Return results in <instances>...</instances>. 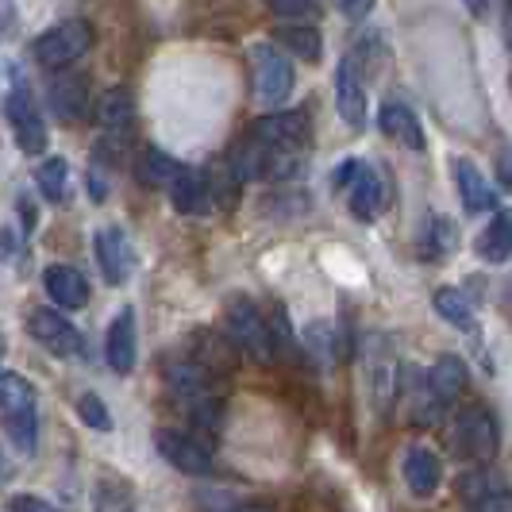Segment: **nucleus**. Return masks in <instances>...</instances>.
<instances>
[{"instance_id": "obj_1", "label": "nucleus", "mask_w": 512, "mask_h": 512, "mask_svg": "<svg viewBox=\"0 0 512 512\" xmlns=\"http://www.w3.org/2000/svg\"><path fill=\"white\" fill-rule=\"evenodd\" d=\"M166 385L174 393V401L181 405V412L197 424L216 432L220 416H224V393L216 385V374H208L205 366H197L193 359H178L166 366Z\"/></svg>"}, {"instance_id": "obj_2", "label": "nucleus", "mask_w": 512, "mask_h": 512, "mask_svg": "<svg viewBox=\"0 0 512 512\" xmlns=\"http://www.w3.org/2000/svg\"><path fill=\"white\" fill-rule=\"evenodd\" d=\"M0 420L20 455H35V443H39L35 385L20 374H0Z\"/></svg>"}, {"instance_id": "obj_3", "label": "nucleus", "mask_w": 512, "mask_h": 512, "mask_svg": "<svg viewBox=\"0 0 512 512\" xmlns=\"http://www.w3.org/2000/svg\"><path fill=\"white\" fill-rule=\"evenodd\" d=\"M224 332H228L224 339H228L231 347H239L247 359H255V362L278 359L274 328L262 320V312H258L251 301H243V297L228 301V308H224Z\"/></svg>"}, {"instance_id": "obj_4", "label": "nucleus", "mask_w": 512, "mask_h": 512, "mask_svg": "<svg viewBox=\"0 0 512 512\" xmlns=\"http://www.w3.org/2000/svg\"><path fill=\"white\" fill-rule=\"evenodd\" d=\"M89 47H93V27L85 24V20H62V24H54L51 31H43V35L35 39V58H39L47 70L62 74V70H70Z\"/></svg>"}, {"instance_id": "obj_5", "label": "nucleus", "mask_w": 512, "mask_h": 512, "mask_svg": "<svg viewBox=\"0 0 512 512\" xmlns=\"http://www.w3.org/2000/svg\"><path fill=\"white\" fill-rule=\"evenodd\" d=\"M251 89H255V97L266 108H274V104H282L289 97L293 66H289V58L278 47H270V43L251 47Z\"/></svg>"}, {"instance_id": "obj_6", "label": "nucleus", "mask_w": 512, "mask_h": 512, "mask_svg": "<svg viewBox=\"0 0 512 512\" xmlns=\"http://www.w3.org/2000/svg\"><path fill=\"white\" fill-rule=\"evenodd\" d=\"M451 447L459 459L470 462H489L497 455V420L493 412L474 405V409L459 412L455 420V432H451Z\"/></svg>"}, {"instance_id": "obj_7", "label": "nucleus", "mask_w": 512, "mask_h": 512, "mask_svg": "<svg viewBox=\"0 0 512 512\" xmlns=\"http://www.w3.org/2000/svg\"><path fill=\"white\" fill-rule=\"evenodd\" d=\"M4 108H8V124H12V135H16L20 151L27 154L47 151V120H43V112H39V104H35V97H31V89H27L24 81L12 85Z\"/></svg>"}, {"instance_id": "obj_8", "label": "nucleus", "mask_w": 512, "mask_h": 512, "mask_svg": "<svg viewBox=\"0 0 512 512\" xmlns=\"http://www.w3.org/2000/svg\"><path fill=\"white\" fill-rule=\"evenodd\" d=\"M154 447H158V455L170 462L174 470L189 474V478L212 474V451H208L201 439L185 436V432H174V428H158V432H154Z\"/></svg>"}, {"instance_id": "obj_9", "label": "nucleus", "mask_w": 512, "mask_h": 512, "mask_svg": "<svg viewBox=\"0 0 512 512\" xmlns=\"http://www.w3.org/2000/svg\"><path fill=\"white\" fill-rule=\"evenodd\" d=\"M258 147H266L270 154H293L308 143V116L305 112H270L255 124Z\"/></svg>"}, {"instance_id": "obj_10", "label": "nucleus", "mask_w": 512, "mask_h": 512, "mask_svg": "<svg viewBox=\"0 0 512 512\" xmlns=\"http://www.w3.org/2000/svg\"><path fill=\"white\" fill-rule=\"evenodd\" d=\"M31 335L43 351H51L58 359H74V355H85V339L74 324L62 316V312H51V308H39L31 312Z\"/></svg>"}, {"instance_id": "obj_11", "label": "nucleus", "mask_w": 512, "mask_h": 512, "mask_svg": "<svg viewBox=\"0 0 512 512\" xmlns=\"http://www.w3.org/2000/svg\"><path fill=\"white\" fill-rule=\"evenodd\" d=\"M335 108H339L347 128L362 131V124H366V93H362V70L355 54L339 58V70H335Z\"/></svg>"}, {"instance_id": "obj_12", "label": "nucleus", "mask_w": 512, "mask_h": 512, "mask_svg": "<svg viewBox=\"0 0 512 512\" xmlns=\"http://www.w3.org/2000/svg\"><path fill=\"white\" fill-rule=\"evenodd\" d=\"M131 120H135V101L128 89H108L97 101V124H101L104 143L112 139V147H124L131 135Z\"/></svg>"}, {"instance_id": "obj_13", "label": "nucleus", "mask_w": 512, "mask_h": 512, "mask_svg": "<svg viewBox=\"0 0 512 512\" xmlns=\"http://www.w3.org/2000/svg\"><path fill=\"white\" fill-rule=\"evenodd\" d=\"M351 216L370 224L382 212V174L370 162H351Z\"/></svg>"}, {"instance_id": "obj_14", "label": "nucleus", "mask_w": 512, "mask_h": 512, "mask_svg": "<svg viewBox=\"0 0 512 512\" xmlns=\"http://www.w3.org/2000/svg\"><path fill=\"white\" fill-rule=\"evenodd\" d=\"M97 262L108 285H124L131 278V243L124 228H101L97 231Z\"/></svg>"}, {"instance_id": "obj_15", "label": "nucleus", "mask_w": 512, "mask_h": 512, "mask_svg": "<svg viewBox=\"0 0 512 512\" xmlns=\"http://www.w3.org/2000/svg\"><path fill=\"white\" fill-rule=\"evenodd\" d=\"M104 359L112 366V374L128 378L135 370V312L124 308L112 324H108V335H104Z\"/></svg>"}, {"instance_id": "obj_16", "label": "nucleus", "mask_w": 512, "mask_h": 512, "mask_svg": "<svg viewBox=\"0 0 512 512\" xmlns=\"http://www.w3.org/2000/svg\"><path fill=\"white\" fill-rule=\"evenodd\" d=\"M43 285H47L54 305L66 308V312H77V308L89 305V282L74 266H47L43 270Z\"/></svg>"}, {"instance_id": "obj_17", "label": "nucleus", "mask_w": 512, "mask_h": 512, "mask_svg": "<svg viewBox=\"0 0 512 512\" xmlns=\"http://www.w3.org/2000/svg\"><path fill=\"white\" fill-rule=\"evenodd\" d=\"M401 474H405V486L412 497H432L443 482V466H439L436 451H428V447H409L405 462H401Z\"/></svg>"}, {"instance_id": "obj_18", "label": "nucleus", "mask_w": 512, "mask_h": 512, "mask_svg": "<svg viewBox=\"0 0 512 512\" xmlns=\"http://www.w3.org/2000/svg\"><path fill=\"white\" fill-rule=\"evenodd\" d=\"M208 178L201 170H189V166H181V174L170 181V205L178 208L181 216H205L208 212Z\"/></svg>"}, {"instance_id": "obj_19", "label": "nucleus", "mask_w": 512, "mask_h": 512, "mask_svg": "<svg viewBox=\"0 0 512 512\" xmlns=\"http://www.w3.org/2000/svg\"><path fill=\"white\" fill-rule=\"evenodd\" d=\"M378 120H382V131L393 143H401L412 154H424V128H420V120L412 116L405 104H382Z\"/></svg>"}, {"instance_id": "obj_20", "label": "nucleus", "mask_w": 512, "mask_h": 512, "mask_svg": "<svg viewBox=\"0 0 512 512\" xmlns=\"http://www.w3.org/2000/svg\"><path fill=\"white\" fill-rule=\"evenodd\" d=\"M366 362H370L366 378H370V389H374V401H378V409H385L393 401V351H389V343L382 335H374L366 343Z\"/></svg>"}, {"instance_id": "obj_21", "label": "nucleus", "mask_w": 512, "mask_h": 512, "mask_svg": "<svg viewBox=\"0 0 512 512\" xmlns=\"http://www.w3.org/2000/svg\"><path fill=\"white\" fill-rule=\"evenodd\" d=\"M455 178H459V197L466 212H493V208H497L493 185H489L486 174H482L474 162L459 158V162H455Z\"/></svg>"}, {"instance_id": "obj_22", "label": "nucleus", "mask_w": 512, "mask_h": 512, "mask_svg": "<svg viewBox=\"0 0 512 512\" xmlns=\"http://www.w3.org/2000/svg\"><path fill=\"white\" fill-rule=\"evenodd\" d=\"M466 382H470V374H466V362H462L459 355H439L436 366H432V374H428V389H432V397H436L439 405L462 397Z\"/></svg>"}, {"instance_id": "obj_23", "label": "nucleus", "mask_w": 512, "mask_h": 512, "mask_svg": "<svg viewBox=\"0 0 512 512\" xmlns=\"http://www.w3.org/2000/svg\"><path fill=\"white\" fill-rule=\"evenodd\" d=\"M85 81L77 74H58L51 85V108L62 124H77L81 112H85Z\"/></svg>"}, {"instance_id": "obj_24", "label": "nucleus", "mask_w": 512, "mask_h": 512, "mask_svg": "<svg viewBox=\"0 0 512 512\" xmlns=\"http://www.w3.org/2000/svg\"><path fill=\"white\" fill-rule=\"evenodd\" d=\"M478 255L486 258V262H497V266L512 255V220L505 208H493L489 228L478 235Z\"/></svg>"}, {"instance_id": "obj_25", "label": "nucleus", "mask_w": 512, "mask_h": 512, "mask_svg": "<svg viewBox=\"0 0 512 512\" xmlns=\"http://www.w3.org/2000/svg\"><path fill=\"white\" fill-rule=\"evenodd\" d=\"M181 174V162H174L166 151H158V147H143L139 154V181L147 185V189H170V181Z\"/></svg>"}, {"instance_id": "obj_26", "label": "nucleus", "mask_w": 512, "mask_h": 512, "mask_svg": "<svg viewBox=\"0 0 512 512\" xmlns=\"http://www.w3.org/2000/svg\"><path fill=\"white\" fill-rule=\"evenodd\" d=\"M278 39H282V47L289 54H297V58H305V62H320V35H316V27H308V24L282 27Z\"/></svg>"}, {"instance_id": "obj_27", "label": "nucleus", "mask_w": 512, "mask_h": 512, "mask_svg": "<svg viewBox=\"0 0 512 512\" xmlns=\"http://www.w3.org/2000/svg\"><path fill=\"white\" fill-rule=\"evenodd\" d=\"M436 312L451 324V328H474V305L462 297L459 289H439L436 293Z\"/></svg>"}, {"instance_id": "obj_28", "label": "nucleus", "mask_w": 512, "mask_h": 512, "mask_svg": "<svg viewBox=\"0 0 512 512\" xmlns=\"http://www.w3.org/2000/svg\"><path fill=\"white\" fill-rule=\"evenodd\" d=\"M66 178H70V170H66V158H47V162L35 170L39 193H43L47 201H54V205L66 197Z\"/></svg>"}, {"instance_id": "obj_29", "label": "nucleus", "mask_w": 512, "mask_h": 512, "mask_svg": "<svg viewBox=\"0 0 512 512\" xmlns=\"http://www.w3.org/2000/svg\"><path fill=\"white\" fill-rule=\"evenodd\" d=\"M424 243H428V255H432V258L455 255V247H459V228H455L447 216H432Z\"/></svg>"}, {"instance_id": "obj_30", "label": "nucleus", "mask_w": 512, "mask_h": 512, "mask_svg": "<svg viewBox=\"0 0 512 512\" xmlns=\"http://www.w3.org/2000/svg\"><path fill=\"white\" fill-rule=\"evenodd\" d=\"M77 416L93 432H112V412H108V405H104L97 393H81L77 397Z\"/></svg>"}, {"instance_id": "obj_31", "label": "nucleus", "mask_w": 512, "mask_h": 512, "mask_svg": "<svg viewBox=\"0 0 512 512\" xmlns=\"http://www.w3.org/2000/svg\"><path fill=\"white\" fill-rule=\"evenodd\" d=\"M97 512H131L128 493H124L120 486L101 482V489H97Z\"/></svg>"}, {"instance_id": "obj_32", "label": "nucleus", "mask_w": 512, "mask_h": 512, "mask_svg": "<svg viewBox=\"0 0 512 512\" xmlns=\"http://www.w3.org/2000/svg\"><path fill=\"white\" fill-rule=\"evenodd\" d=\"M8 512H58V509H54L51 501H43V497L24 493V497H12V501H8Z\"/></svg>"}, {"instance_id": "obj_33", "label": "nucleus", "mask_w": 512, "mask_h": 512, "mask_svg": "<svg viewBox=\"0 0 512 512\" xmlns=\"http://www.w3.org/2000/svg\"><path fill=\"white\" fill-rule=\"evenodd\" d=\"M270 8L278 16H308L312 12V0H270Z\"/></svg>"}, {"instance_id": "obj_34", "label": "nucleus", "mask_w": 512, "mask_h": 512, "mask_svg": "<svg viewBox=\"0 0 512 512\" xmlns=\"http://www.w3.org/2000/svg\"><path fill=\"white\" fill-rule=\"evenodd\" d=\"M335 4H339V8H343L351 20H362V16L370 12V4H374V0H335Z\"/></svg>"}, {"instance_id": "obj_35", "label": "nucleus", "mask_w": 512, "mask_h": 512, "mask_svg": "<svg viewBox=\"0 0 512 512\" xmlns=\"http://www.w3.org/2000/svg\"><path fill=\"white\" fill-rule=\"evenodd\" d=\"M466 8H470V16H486V8H489V0H462Z\"/></svg>"}, {"instance_id": "obj_36", "label": "nucleus", "mask_w": 512, "mask_h": 512, "mask_svg": "<svg viewBox=\"0 0 512 512\" xmlns=\"http://www.w3.org/2000/svg\"><path fill=\"white\" fill-rule=\"evenodd\" d=\"M228 512H274V509H266V505H251V501H247V505H231Z\"/></svg>"}, {"instance_id": "obj_37", "label": "nucleus", "mask_w": 512, "mask_h": 512, "mask_svg": "<svg viewBox=\"0 0 512 512\" xmlns=\"http://www.w3.org/2000/svg\"><path fill=\"white\" fill-rule=\"evenodd\" d=\"M0 359H4V339H0Z\"/></svg>"}]
</instances>
